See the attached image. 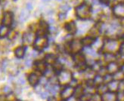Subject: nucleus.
<instances>
[{
  "mask_svg": "<svg viewBox=\"0 0 124 101\" xmlns=\"http://www.w3.org/2000/svg\"><path fill=\"white\" fill-rule=\"evenodd\" d=\"M100 2L103 5H108L110 2V0H100Z\"/></svg>",
  "mask_w": 124,
  "mask_h": 101,
  "instance_id": "27",
  "label": "nucleus"
},
{
  "mask_svg": "<svg viewBox=\"0 0 124 101\" xmlns=\"http://www.w3.org/2000/svg\"><path fill=\"white\" fill-rule=\"evenodd\" d=\"M42 1H43V2H49L50 0H42Z\"/></svg>",
  "mask_w": 124,
  "mask_h": 101,
  "instance_id": "31",
  "label": "nucleus"
},
{
  "mask_svg": "<svg viewBox=\"0 0 124 101\" xmlns=\"http://www.w3.org/2000/svg\"><path fill=\"white\" fill-rule=\"evenodd\" d=\"M28 81H29V82L31 85H33V86H35L37 84L39 83V76L37 75L35 73H32V74H30L29 75V77H28Z\"/></svg>",
  "mask_w": 124,
  "mask_h": 101,
  "instance_id": "11",
  "label": "nucleus"
},
{
  "mask_svg": "<svg viewBox=\"0 0 124 101\" xmlns=\"http://www.w3.org/2000/svg\"><path fill=\"white\" fill-rule=\"evenodd\" d=\"M95 42V39L92 37H90V36H87V37H85L84 39H83L81 40V43L83 46H85V47H89L90 45H92L93 43Z\"/></svg>",
  "mask_w": 124,
  "mask_h": 101,
  "instance_id": "13",
  "label": "nucleus"
},
{
  "mask_svg": "<svg viewBox=\"0 0 124 101\" xmlns=\"http://www.w3.org/2000/svg\"><path fill=\"white\" fill-rule=\"evenodd\" d=\"M35 66H36V68L38 71L41 72H45V71L46 70V64L45 63H43L42 61H39V62H36L35 63Z\"/></svg>",
  "mask_w": 124,
  "mask_h": 101,
  "instance_id": "14",
  "label": "nucleus"
},
{
  "mask_svg": "<svg viewBox=\"0 0 124 101\" xmlns=\"http://www.w3.org/2000/svg\"><path fill=\"white\" fill-rule=\"evenodd\" d=\"M48 45V39L46 36H38L34 42V48L38 50H41L46 48Z\"/></svg>",
  "mask_w": 124,
  "mask_h": 101,
  "instance_id": "3",
  "label": "nucleus"
},
{
  "mask_svg": "<svg viewBox=\"0 0 124 101\" xmlns=\"http://www.w3.org/2000/svg\"><path fill=\"white\" fill-rule=\"evenodd\" d=\"M9 33V29L7 26H2L0 27V37H5Z\"/></svg>",
  "mask_w": 124,
  "mask_h": 101,
  "instance_id": "17",
  "label": "nucleus"
},
{
  "mask_svg": "<svg viewBox=\"0 0 124 101\" xmlns=\"http://www.w3.org/2000/svg\"><path fill=\"white\" fill-rule=\"evenodd\" d=\"M65 29L70 35H74L77 33V25L74 21L67 23L65 25Z\"/></svg>",
  "mask_w": 124,
  "mask_h": 101,
  "instance_id": "9",
  "label": "nucleus"
},
{
  "mask_svg": "<svg viewBox=\"0 0 124 101\" xmlns=\"http://www.w3.org/2000/svg\"><path fill=\"white\" fill-rule=\"evenodd\" d=\"M61 9L62 10V11H65L67 12L68 10H70V7L69 5H61Z\"/></svg>",
  "mask_w": 124,
  "mask_h": 101,
  "instance_id": "21",
  "label": "nucleus"
},
{
  "mask_svg": "<svg viewBox=\"0 0 124 101\" xmlns=\"http://www.w3.org/2000/svg\"><path fill=\"white\" fill-rule=\"evenodd\" d=\"M13 21V14L10 11H6L3 14V18H2V23L5 26H10Z\"/></svg>",
  "mask_w": 124,
  "mask_h": 101,
  "instance_id": "7",
  "label": "nucleus"
},
{
  "mask_svg": "<svg viewBox=\"0 0 124 101\" xmlns=\"http://www.w3.org/2000/svg\"><path fill=\"white\" fill-rule=\"evenodd\" d=\"M58 78L59 84L66 85L67 86V85H69L70 82L71 81L72 75L70 72H68L67 71H61V72L58 73Z\"/></svg>",
  "mask_w": 124,
  "mask_h": 101,
  "instance_id": "2",
  "label": "nucleus"
},
{
  "mask_svg": "<svg viewBox=\"0 0 124 101\" xmlns=\"http://www.w3.org/2000/svg\"><path fill=\"white\" fill-rule=\"evenodd\" d=\"M3 91L5 93H9V92H11V88L9 87H8V86H5L3 88Z\"/></svg>",
  "mask_w": 124,
  "mask_h": 101,
  "instance_id": "25",
  "label": "nucleus"
},
{
  "mask_svg": "<svg viewBox=\"0 0 124 101\" xmlns=\"http://www.w3.org/2000/svg\"><path fill=\"white\" fill-rule=\"evenodd\" d=\"M114 14L118 17H124V2L115 5L113 8Z\"/></svg>",
  "mask_w": 124,
  "mask_h": 101,
  "instance_id": "6",
  "label": "nucleus"
},
{
  "mask_svg": "<svg viewBox=\"0 0 124 101\" xmlns=\"http://www.w3.org/2000/svg\"><path fill=\"white\" fill-rule=\"evenodd\" d=\"M119 51H120V53L122 55L124 54V43L121 45V46H120V50H119Z\"/></svg>",
  "mask_w": 124,
  "mask_h": 101,
  "instance_id": "24",
  "label": "nucleus"
},
{
  "mask_svg": "<svg viewBox=\"0 0 124 101\" xmlns=\"http://www.w3.org/2000/svg\"><path fill=\"white\" fill-rule=\"evenodd\" d=\"M123 39H124V36H123Z\"/></svg>",
  "mask_w": 124,
  "mask_h": 101,
  "instance_id": "35",
  "label": "nucleus"
},
{
  "mask_svg": "<svg viewBox=\"0 0 124 101\" xmlns=\"http://www.w3.org/2000/svg\"><path fill=\"white\" fill-rule=\"evenodd\" d=\"M25 64H26L27 66H30L31 64H32V60H27L25 62Z\"/></svg>",
  "mask_w": 124,
  "mask_h": 101,
  "instance_id": "28",
  "label": "nucleus"
},
{
  "mask_svg": "<svg viewBox=\"0 0 124 101\" xmlns=\"http://www.w3.org/2000/svg\"><path fill=\"white\" fill-rule=\"evenodd\" d=\"M18 101H19V100H18Z\"/></svg>",
  "mask_w": 124,
  "mask_h": 101,
  "instance_id": "36",
  "label": "nucleus"
},
{
  "mask_svg": "<svg viewBox=\"0 0 124 101\" xmlns=\"http://www.w3.org/2000/svg\"><path fill=\"white\" fill-rule=\"evenodd\" d=\"M29 15H30V13H29V11L27 9V10H23L21 14H20V16H19V19H20V21L21 22H23V21H26L28 17H29Z\"/></svg>",
  "mask_w": 124,
  "mask_h": 101,
  "instance_id": "16",
  "label": "nucleus"
},
{
  "mask_svg": "<svg viewBox=\"0 0 124 101\" xmlns=\"http://www.w3.org/2000/svg\"><path fill=\"white\" fill-rule=\"evenodd\" d=\"M27 8L28 11H30V10H31V9L33 8V6L31 5L30 3H27Z\"/></svg>",
  "mask_w": 124,
  "mask_h": 101,
  "instance_id": "29",
  "label": "nucleus"
},
{
  "mask_svg": "<svg viewBox=\"0 0 124 101\" xmlns=\"http://www.w3.org/2000/svg\"><path fill=\"white\" fill-rule=\"evenodd\" d=\"M108 70L111 72V71H113L112 72H116L117 71V66L116 64H114V63H111L108 65Z\"/></svg>",
  "mask_w": 124,
  "mask_h": 101,
  "instance_id": "19",
  "label": "nucleus"
},
{
  "mask_svg": "<svg viewBox=\"0 0 124 101\" xmlns=\"http://www.w3.org/2000/svg\"><path fill=\"white\" fill-rule=\"evenodd\" d=\"M73 60L75 61L77 65L85 64V58L84 55L81 53H77L73 55Z\"/></svg>",
  "mask_w": 124,
  "mask_h": 101,
  "instance_id": "10",
  "label": "nucleus"
},
{
  "mask_svg": "<svg viewBox=\"0 0 124 101\" xmlns=\"http://www.w3.org/2000/svg\"><path fill=\"white\" fill-rule=\"evenodd\" d=\"M57 1H59V2H61V1H62V0H57Z\"/></svg>",
  "mask_w": 124,
  "mask_h": 101,
  "instance_id": "34",
  "label": "nucleus"
},
{
  "mask_svg": "<svg viewBox=\"0 0 124 101\" xmlns=\"http://www.w3.org/2000/svg\"><path fill=\"white\" fill-rule=\"evenodd\" d=\"M24 54H25V48L23 47L17 48L15 50V54L17 58H22L24 56Z\"/></svg>",
  "mask_w": 124,
  "mask_h": 101,
  "instance_id": "15",
  "label": "nucleus"
},
{
  "mask_svg": "<svg viewBox=\"0 0 124 101\" xmlns=\"http://www.w3.org/2000/svg\"><path fill=\"white\" fill-rule=\"evenodd\" d=\"M122 69H123V72H124V65H123V68H122Z\"/></svg>",
  "mask_w": 124,
  "mask_h": 101,
  "instance_id": "32",
  "label": "nucleus"
},
{
  "mask_svg": "<svg viewBox=\"0 0 124 101\" xmlns=\"http://www.w3.org/2000/svg\"><path fill=\"white\" fill-rule=\"evenodd\" d=\"M73 93H74V87L70 85H67L64 88V90L61 91V95L62 98H63V100H67L70 98L72 96H73Z\"/></svg>",
  "mask_w": 124,
  "mask_h": 101,
  "instance_id": "5",
  "label": "nucleus"
},
{
  "mask_svg": "<svg viewBox=\"0 0 124 101\" xmlns=\"http://www.w3.org/2000/svg\"><path fill=\"white\" fill-rule=\"evenodd\" d=\"M85 51L86 54H92L93 53L95 52L94 50H93L92 49H91V48H86V49L85 50Z\"/></svg>",
  "mask_w": 124,
  "mask_h": 101,
  "instance_id": "23",
  "label": "nucleus"
},
{
  "mask_svg": "<svg viewBox=\"0 0 124 101\" xmlns=\"http://www.w3.org/2000/svg\"><path fill=\"white\" fill-rule=\"evenodd\" d=\"M23 41L24 42H27V43H31L33 42V36L28 33V34H24L23 36Z\"/></svg>",
  "mask_w": 124,
  "mask_h": 101,
  "instance_id": "18",
  "label": "nucleus"
},
{
  "mask_svg": "<svg viewBox=\"0 0 124 101\" xmlns=\"http://www.w3.org/2000/svg\"><path fill=\"white\" fill-rule=\"evenodd\" d=\"M45 62L46 64L49 65H54L57 62V58L54 54H48L46 56L45 58Z\"/></svg>",
  "mask_w": 124,
  "mask_h": 101,
  "instance_id": "12",
  "label": "nucleus"
},
{
  "mask_svg": "<svg viewBox=\"0 0 124 101\" xmlns=\"http://www.w3.org/2000/svg\"><path fill=\"white\" fill-rule=\"evenodd\" d=\"M91 14V8L88 5L82 4L76 8V14L77 16L82 20H85L89 17Z\"/></svg>",
  "mask_w": 124,
  "mask_h": 101,
  "instance_id": "1",
  "label": "nucleus"
},
{
  "mask_svg": "<svg viewBox=\"0 0 124 101\" xmlns=\"http://www.w3.org/2000/svg\"><path fill=\"white\" fill-rule=\"evenodd\" d=\"M48 101H56V99H55L54 97H50L48 98Z\"/></svg>",
  "mask_w": 124,
  "mask_h": 101,
  "instance_id": "30",
  "label": "nucleus"
},
{
  "mask_svg": "<svg viewBox=\"0 0 124 101\" xmlns=\"http://www.w3.org/2000/svg\"><path fill=\"white\" fill-rule=\"evenodd\" d=\"M83 49V45L81 43V41H73L70 42V52L73 54L79 53V51Z\"/></svg>",
  "mask_w": 124,
  "mask_h": 101,
  "instance_id": "4",
  "label": "nucleus"
},
{
  "mask_svg": "<svg viewBox=\"0 0 124 101\" xmlns=\"http://www.w3.org/2000/svg\"><path fill=\"white\" fill-rule=\"evenodd\" d=\"M15 36H16L15 31L11 30V31H10V32L8 33V39H15Z\"/></svg>",
  "mask_w": 124,
  "mask_h": 101,
  "instance_id": "20",
  "label": "nucleus"
},
{
  "mask_svg": "<svg viewBox=\"0 0 124 101\" xmlns=\"http://www.w3.org/2000/svg\"><path fill=\"white\" fill-rule=\"evenodd\" d=\"M114 56L112 54H110V53H108V54H107L106 55H105V59H106V60H112V59H114Z\"/></svg>",
  "mask_w": 124,
  "mask_h": 101,
  "instance_id": "22",
  "label": "nucleus"
},
{
  "mask_svg": "<svg viewBox=\"0 0 124 101\" xmlns=\"http://www.w3.org/2000/svg\"><path fill=\"white\" fill-rule=\"evenodd\" d=\"M48 31V25L46 22L41 21L39 23V29L37 31L38 36H46V34Z\"/></svg>",
  "mask_w": 124,
  "mask_h": 101,
  "instance_id": "8",
  "label": "nucleus"
},
{
  "mask_svg": "<svg viewBox=\"0 0 124 101\" xmlns=\"http://www.w3.org/2000/svg\"><path fill=\"white\" fill-rule=\"evenodd\" d=\"M61 101H67V100H62Z\"/></svg>",
  "mask_w": 124,
  "mask_h": 101,
  "instance_id": "33",
  "label": "nucleus"
},
{
  "mask_svg": "<svg viewBox=\"0 0 124 101\" xmlns=\"http://www.w3.org/2000/svg\"><path fill=\"white\" fill-rule=\"evenodd\" d=\"M58 16H59L60 20H63V19L66 18V14H64V13H61V14H59Z\"/></svg>",
  "mask_w": 124,
  "mask_h": 101,
  "instance_id": "26",
  "label": "nucleus"
}]
</instances>
